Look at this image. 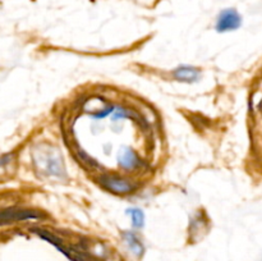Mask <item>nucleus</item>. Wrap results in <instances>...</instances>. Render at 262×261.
<instances>
[{"label": "nucleus", "instance_id": "1", "mask_svg": "<svg viewBox=\"0 0 262 261\" xmlns=\"http://www.w3.org/2000/svg\"><path fill=\"white\" fill-rule=\"evenodd\" d=\"M242 25V18L234 9H225L217 17L216 30L219 32H228V31H234L239 28Z\"/></svg>", "mask_w": 262, "mask_h": 261}, {"label": "nucleus", "instance_id": "4", "mask_svg": "<svg viewBox=\"0 0 262 261\" xmlns=\"http://www.w3.org/2000/svg\"><path fill=\"white\" fill-rule=\"evenodd\" d=\"M120 164L127 169H135L140 165V159H138V156L133 151L127 150L120 156Z\"/></svg>", "mask_w": 262, "mask_h": 261}, {"label": "nucleus", "instance_id": "6", "mask_svg": "<svg viewBox=\"0 0 262 261\" xmlns=\"http://www.w3.org/2000/svg\"><path fill=\"white\" fill-rule=\"evenodd\" d=\"M130 217H132V223L133 227L136 228H141L143 225V222H145V215H143L142 210L140 209H130L129 211Z\"/></svg>", "mask_w": 262, "mask_h": 261}, {"label": "nucleus", "instance_id": "2", "mask_svg": "<svg viewBox=\"0 0 262 261\" xmlns=\"http://www.w3.org/2000/svg\"><path fill=\"white\" fill-rule=\"evenodd\" d=\"M101 183L106 187L107 189H110L114 193H129L135 189V186H133L130 182L125 181V179L118 178V177H102Z\"/></svg>", "mask_w": 262, "mask_h": 261}, {"label": "nucleus", "instance_id": "3", "mask_svg": "<svg viewBox=\"0 0 262 261\" xmlns=\"http://www.w3.org/2000/svg\"><path fill=\"white\" fill-rule=\"evenodd\" d=\"M174 78L179 82H186V83H193L199 81L200 71L197 68L189 66H182L177 68L173 73Z\"/></svg>", "mask_w": 262, "mask_h": 261}, {"label": "nucleus", "instance_id": "5", "mask_svg": "<svg viewBox=\"0 0 262 261\" xmlns=\"http://www.w3.org/2000/svg\"><path fill=\"white\" fill-rule=\"evenodd\" d=\"M124 237H125V241H127V243H128V246H129L130 250H132L136 255L140 256L141 253H142L143 248H142V245H141V242L138 241V238L136 237L133 233H125Z\"/></svg>", "mask_w": 262, "mask_h": 261}]
</instances>
